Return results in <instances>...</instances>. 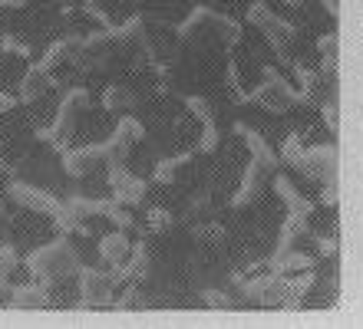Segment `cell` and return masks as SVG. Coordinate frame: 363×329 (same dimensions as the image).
Here are the masks:
<instances>
[{
  "mask_svg": "<svg viewBox=\"0 0 363 329\" xmlns=\"http://www.w3.org/2000/svg\"><path fill=\"white\" fill-rule=\"evenodd\" d=\"M182 165V158H175V161H159L155 165V181H162V185H169V181L175 178V168Z\"/></svg>",
  "mask_w": 363,
  "mask_h": 329,
  "instance_id": "cell-28",
  "label": "cell"
},
{
  "mask_svg": "<svg viewBox=\"0 0 363 329\" xmlns=\"http://www.w3.org/2000/svg\"><path fill=\"white\" fill-rule=\"evenodd\" d=\"M10 109H13V99L7 93H0V112H10Z\"/></svg>",
  "mask_w": 363,
  "mask_h": 329,
  "instance_id": "cell-33",
  "label": "cell"
},
{
  "mask_svg": "<svg viewBox=\"0 0 363 329\" xmlns=\"http://www.w3.org/2000/svg\"><path fill=\"white\" fill-rule=\"evenodd\" d=\"M4 293H10L7 290V277H0V296H4Z\"/></svg>",
  "mask_w": 363,
  "mask_h": 329,
  "instance_id": "cell-34",
  "label": "cell"
},
{
  "mask_svg": "<svg viewBox=\"0 0 363 329\" xmlns=\"http://www.w3.org/2000/svg\"><path fill=\"white\" fill-rule=\"evenodd\" d=\"M17 250L13 247H7V244H0V277H10V273L17 270Z\"/></svg>",
  "mask_w": 363,
  "mask_h": 329,
  "instance_id": "cell-24",
  "label": "cell"
},
{
  "mask_svg": "<svg viewBox=\"0 0 363 329\" xmlns=\"http://www.w3.org/2000/svg\"><path fill=\"white\" fill-rule=\"evenodd\" d=\"M284 4H291V7H301V4H304V0H284Z\"/></svg>",
  "mask_w": 363,
  "mask_h": 329,
  "instance_id": "cell-35",
  "label": "cell"
},
{
  "mask_svg": "<svg viewBox=\"0 0 363 329\" xmlns=\"http://www.w3.org/2000/svg\"><path fill=\"white\" fill-rule=\"evenodd\" d=\"M96 4H99V0H86V7H96Z\"/></svg>",
  "mask_w": 363,
  "mask_h": 329,
  "instance_id": "cell-36",
  "label": "cell"
},
{
  "mask_svg": "<svg viewBox=\"0 0 363 329\" xmlns=\"http://www.w3.org/2000/svg\"><path fill=\"white\" fill-rule=\"evenodd\" d=\"M109 191H113L116 204H125V207H135L145 201V181L123 171L119 165H113V171H109Z\"/></svg>",
  "mask_w": 363,
  "mask_h": 329,
  "instance_id": "cell-4",
  "label": "cell"
},
{
  "mask_svg": "<svg viewBox=\"0 0 363 329\" xmlns=\"http://www.w3.org/2000/svg\"><path fill=\"white\" fill-rule=\"evenodd\" d=\"M149 267H152V257H149V247L145 244H133V254L123 267H116L113 277L119 283H143L149 277Z\"/></svg>",
  "mask_w": 363,
  "mask_h": 329,
  "instance_id": "cell-11",
  "label": "cell"
},
{
  "mask_svg": "<svg viewBox=\"0 0 363 329\" xmlns=\"http://www.w3.org/2000/svg\"><path fill=\"white\" fill-rule=\"evenodd\" d=\"M96 165H106V149L103 145H83V149H67L63 151V171L73 178H86Z\"/></svg>",
  "mask_w": 363,
  "mask_h": 329,
  "instance_id": "cell-6",
  "label": "cell"
},
{
  "mask_svg": "<svg viewBox=\"0 0 363 329\" xmlns=\"http://www.w3.org/2000/svg\"><path fill=\"white\" fill-rule=\"evenodd\" d=\"M189 112L199 119L201 125H215V112H211V103L208 99H201V96H189Z\"/></svg>",
  "mask_w": 363,
  "mask_h": 329,
  "instance_id": "cell-21",
  "label": "cell"
},
{
  "mask_svg": "<svg viewBox=\"0 0 363 329\" xmlns=\"http://www.w3.org/2000/svg\"><path fill=\"white\" fill-rule=\"evenodd\" d=\"M284 161L287 165H294V168H304V151H301V142L294 135H287L284 139Z\"/></svg>",
  "mask_w": 363,
  "mask_h": 329,
  "instance_id": "cell-23",
  "label": "cell"
},
{
  "mask_svg": "<svg viewBox=\"0 0 363 329\" xmlns=\"http://www.w3.org/2000/svg\"><path fill=\"white\" fill-rule=\"evenodd\" d=\"M113 283H116L113 273L83 267V270H79V303H77V310H103V306H109Z\"/></svg>",
  "mask_w": 363,
  "mask_h": 329,
  "instance_id": "cell-2",
  "label": "cell"
},
{
  "mask_svg": "<svg viewBox=\"0 0 363 329\" xmlns=\"http://www.w3.org/2000/svg\"><path fill=\"white\" fill-rule=\"evenodd\" d=\"M27 270L33 273V277H40L43 287H53V283H60L63 277H73V273L79 270V260H77V254H73V247H69L63 237H57V241L37 247V250L27 257Z\"/></svg>",
  "mask_w": 363,
  "mask_h": 329,
  "instance_id": "cell-1",
  "label": "cell"
},
{
  "mask_svg": "<svg viewBox=\"0 0 363 329\" xmlns=\"http://www.w3.org/2000/svg\"><path fill=\"white\" fill-rule=\"evenodd\" d=\"M0 7H7V10H20V7H27V0H0Z\"/></svg>",
  "mask_w": 363,
  "mask_h": 329,
  "instance_id": "cell-32",
  "label": "cell"
},
{
  "mask_svg": "<svg viewBox=\"0 0 363 329\" xmlns=\"http://www.w3.org/2000/svg\"><path fill=\"white\" fill-rule=\"evenodd\" d=\"M143 135H145L143 122H135V119L123 115V119H119V125H116V132L103 142V149H106V165H109V168H113V165H119V161L129 155V149H133L135 142H143Z\"/></svg>",
  "mask_w": 363,
  "mask_h": 329,
  "instance_id": "cell-3",
  "label": "cell"
},
{
  "mask_svg": "<svg viewBox=\"0 0 363 329\" xmlns=\"http://www.w3.org/2000/svg\"><path fill=\"white\" fill-rule=\"evenodd\" d=\"M238 132L245 135V142H248V149H251V155H255V161H258L264 171H274L277 168V158H274V151L268 149V142L261 139L258 132H251V129H245V125H238Z\"/></svg>",
  "mask_w": 363,
  "mask_h": 329,
  "instance_id": "cell-16",
  "label": "cell"
},
{
  "mask_svg": "<svg viewBox=\"0 0 363 329\" xmlns=\"http://www.w3.org/2000/svg\"><path fill=\"white\" fill-rule=\"evenodd\" d=\"M255 99H258L261 105H268L271 112H281V109H287V105L297 103V93L284 83V79H281V76L268 73L264 86H258V89H255Z\"/></svg>",
  "mask_w": 363,
  "mask_h": 329,
  "instance_id": "cell-8",
  "label": "cell"
},
{
  "mask_svg": "<svg viewBox=\"0 0 363 329\" xmlns=\"http://www.w3.org/2000/svg\"><path fill=\"white\" fill-rule=\"evenodd\" d=\"M109 221H113L119 231H133V217H129V211H125V204H113L109 207Z\"/></svg>",
  "mask_w": 363,
  "mask_h": 329,
  "instance_id": "cell-25",
  "label": "cell"
},
{
  "mask_svg": "<svg viewBox=\"0 0 363 329\" xmlns=\"http://www.w3.org/2000/svg\"><path fill=\"white\" fill-rule=\"evenodd\" d=\"M311 178H334V149H314L304 155V168Z\"/></svg>",
  "mask_w": 363,
  "mask_h": 329,
  "instance_id": "cell-15",
  "label": "cell"
},
{
  "mask_svg": "<svg viewBox=\"0 0 363 329\" xmlns=\"http://www.w3.org/2000/svg\"><path fill=\"white\" fill-rule=\"evenodd\" d=\"M334 50H337V40L334 37H324V40H320V53H324V66H327V69H334Z\"/></svg>",
  "mask_w": 363,
  "mask_h": 329,
  "instance_id": "cell-29",
  "label": "cell"
},
{
  "mask_svg": "<svg viewBox=\"0 0 363 329\" xmlns=\"http://www.w3.org/2000/svg\"><path fill=\"white\" fill-rule=\"evenodd\" d=\"M145 217H149L145 224H149V231H152V234H165V231L175 224L172 214H169V211H162V207H152V211H149Z\"/></svg>",
  "mask_w": 363,
  "mask_h": 329,
  "instance_id": "cell-22",
  "label": "cell"
},
{
  "mask_svg": "<svg viewBox=\"0 0 363 329\" xmlns=\"http://www.w3.org/2000/svg\"><path fill=\"white\" fill-rule=\"evenodd\" d=\"M274 188L281 191V197H284L287 204H291V211H294V214H307V211H311V204H307L304 197L297 195V188H294V185H287L284 178H277V181H274Z\"/></svg>",
  "mask_w": 363,
  "mask_h": 329,
  "instance_id": "cell-20",
  "label": "cell"
},
{
  "mask_svg": "<svg viewBox=\"0 0 363 329\" xmlns=\"http://www.w3.org/2000/svg\"><path fill=\"white\" fill-rule=\"evenodd\" d=\"M205 303H208V306H218V310L231 306V300L225 296V293H218V290H208V293H205Z\"/></svg>",
  "mask_w": 363,
  "mask_h": 329,
  "instance_id": "cell-30",
  "label": "cell"
},
{
  "mask_svg": "<svg viewBox=\"0 0 363 329\" xmlns=\"http://www.w3.org/2000/svg\"><path fill=\"white\" fill-rule=\"evenodd\" d=\"M10 201H17L20 207H27L33 214H50V217L63 207L50 191H40V188H33V185H20V181L10 185Z\"/></svg>",
  "mask_w": 363,
  "mask_h": 329,
  "instance_id": "cell-5",
  "label": "cell"
},
{
  "mask_svg": "<svg viewBox=\"0 0 363 329\" xmlns=\"http://www.w3.org/2000/svg\"><path fill=\"white\" fill-rule=\"evenodd\" d=\"M50 287H17L10 290V306L13 310H47L50 306Z\"/></svg>",
  "mask_w": 363,
  "mask_h": 329,
  "instance_id": "cell-12",
  "label": "cell"
},
{
  "mask_svg": "<svg viewBox=\"0 0 363 329\" xmlns=\"http://www.w3.org/2000/svg\"><path fill=\"white\" fill-rule=\"evenodd\" d=\"M79 53H83V40H79V37H67V40H60V43H53V47L47 50V57L40 59V63L47 66V69H57V66L69 63V59H77Z\"/></svg>",
  "mask_w": 363,
  "mask_h": 329,
  "instance_id": "cell-14",
  "label": "cell"
},
{
  "mask_svg": "<svg viewBox=\"0 0 363 329\" xmlns=\"http://www.w3.org/2000/svg\"><path fill=\"white\" fill-rule=\"evenodd\" d=\"M248 20L255 23V27H261V33H264V37H268L274 47H281L284 40L294 37V27H291V23H284L281 17H274V13H271L264 4H255V7L248 10Z\"/></svg>",
  "mask_w": 363,
  "mask_h": 329,
  "instance_id": "cell-9",
  "label": "cell"
},
{
  "mask_svg": "<svg viewBox=\"0 0 363 329\" xmlns=\"http://www.w3.org/2000/svg\"><path fill=\"white\" fill-rule=\"evenodd\" d=\"M53 86H57L53 83V69H47L43 63H33L27 66V73L20 79V99L23 103H37L40 96H47Z\"/></svg>",
  "mask_w": 363,
  "mask_h": 329,
  "instance_id": "cell-10",
  "label": "cell"
},
{
  "mask_svg": "<svg viewBox=\"0 0 363 329\" xmlns=\"http://www.w3.org/2000/svg\"><path fill=\"white\" fill-rule=\"evenodd\" d=\"M195 237H199L201 244H218L221 237H225V231H221L218 224H208V227H195Z\"/></svg>",
  "mask_w": 363,
  "mask_h": 329,
  "instance_id": "cell-27",
  "label": "cell"
},
{
  "mask_svg": "<svg viewBox=\"0 0 363 329\" xmlns=\"http://www.w3.org/2000/svg\"><path fill=\"white\" fill-rule=\"evenodd\" d=\"M89 109V93L79 86V89H69L67 99L60 103V112H57V122H53V129L60 132V135H69V132L77 129V122L83 119V112Z\"/></svg>",
  "mask_w": 363,
  "mask_h": 329,
  "instance_id": "cell-7",
  "label": "cell"
},
{
  "mask_svg": "<svg viewBox=\"0 0 363 329\" xmlns=\"http://www.w3.org/2000/svg\"><path fill=\"white\" fill-rule=\"evenodd\" d=\"M218 145V132H215V125H205V135H201V151H211Z\"/></svg>",
  "mask_w": 363,
  "mask_h": 329,
  "instance_id": "cell-31",
  "label": "cell"
},
{
  "mask_svg": "<svg viewBox=\"0 0 363 329\" xmlns=\"http://www.w3.org/2000/svg\"><path fill=\"white\" fill-rule=\"evenodd\" d=\"M116 37H119V43H135V47H143V43H145V20L143 17H133L125 27L116 30Z\"/></svg>",
  "mask_w": 363,
  "mask_h": 329,
  "instance_id": "cell-19",
  "label": "cell"
},
{
  "mask_svg": "<svg viewBox=\"0 0 363 329\" xmlns=\"http://www.w3.org/2000/svg\"><path fill=\"white\" fill-rule=\"evenodd\" d=\"M0 47L7 50V53H13V57H23V59L30 57V47H27V43H20V40L10 37V33H4V37H0Z\"/></svg>",
  "mask_w": 363,
  "mask_h": 329,
  "instance_id": "cell-26",
  "label": "cell"
},
{
  "mask_svg": "<svg viewBox=\"0 0 363 329\" xmlns=\"http://www.w3.org/2000/svg\"><path fill=\"white\" fill-rule=\"evenodd\" d=\"M53 224H57L60 234H79V237H86V234H89V227L83 224V217H79L69 204H63V207L57 211V214H53Z\"/></svg>",
  "mask_w": 363,
  "mask_h": 329,
  "instance_id": "cell-18",
  "label": "cell"
},
{
  "mask_svg": "<svg viewBox=\"0 0 363 329\" xmlns=\"http://www.w3.org/2000/svg\"><path fill=\"white\" fill-rule=\"evenodd\" d=\"M99 254H103L106 263H113V267H123L133 254V244H129V237L123 231H116V234H106L103 244H99Z\"/></svg>",
  "mask_w": 363,
  "mask_h": 329,
  "instance_id": "cell-13",
  "label": "cell"
},
{
  "mask_svg": "<svg viewBox=\"0 0 363 329\" xmlns=\"http://www.w3.org/2000/svg\"><path fill=\"white\" fill-rule=\"evenodd\" d=\"M103 109H106V112H119V115L133 112V109H135V96L129 93V89H123V86H109V89L103 93Z\"/></svg>",
  "mask_w": 363,
  "mask_h": 329,
  "instance_id": "cell-17",
  "label": "cell"
}]
</instances>
